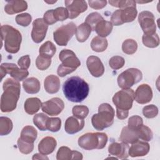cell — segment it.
Masks as SVG:
<instances>
[{"label": "cell", "mask_w": 160, "mask_h": 160, "mask_svg": "<svg viewBox=\"0 0 160 160\" xmlns=\"http://www.w3.org/2000/svg\"><path fill=\"white\" fill-rule=\"evenodd\" d=\"M62 91L68 100L80 102L88 96L89 87L83 79L78 76H72L64 82Z\"/></svg>", "instance_id": "1"}, {"label": "cell", "mask_w": 160, "mask_h": 160, "mask_svg": "<svg viewBox=\"0 0 160 160\" xmlns=\"http://www.w3.org/2000/svg\"><path fill=\"white\" fill-rule=\"evenodd\" d=\"M2 88L4 92L1 98V110L4 112H11L16 108L19 98L20 84L14 79L8 78L4 82Z\"/></svg>", "instance_id": "2"}, {"label": "cell", "mask_w": 160, "mask_h": 160, "mask_svg": "<svg viewBox=\"0 0 160 160\" xmlns=\"http://www.w3.org/2000/svg\"><path fill=\"white\" fill-rule=\"evenodd\" d=\"M2 44L4 42L5 50L11 54L19 51L22 41L20 32L9 25H2L1 27Z\"/></svg>", "instance_id": "3"}, {"label": "cell", "mask_w": 160, "mask_h": 160, "mask_svg": "<svg viewBox=\"0 0 160 160\" xmlns=\"http://www.w3.org/2000/svg\"><path fill=\"white\" fill-rule=\"evenodd\" d=\"M114 110L110 104H101L98 108V113L94 114L91 118L92 126L98 131L111 126L114 122Z\"/></svg>", "instance_id": "4"}, {"label": "cell", "mask_w": 160, "mask_h": 160, "mask_svg": "<svg viewBox=\"0 0 160 160\" xmlns=\"http://www.w3.org/2000/svg\"><path fill=\"white\" fill-rule=\"evenodd\" d=\"M59 58L62 62L57 70V73L60 77L74 72L81 65V62L75 53L70 49L62 50L59 54Z\"/></svg>", "instance_id": "5"}, {"label": "cell", "mask_w": 160, "mask_h": 160, "mask_svg": "<svg viewBox=\"0 0 160 160\" xmlns=\"http://www.w3.org/2000/svg\"><path fill=\"white\" fill-rule=\"evenodd\" d=\"M108 136L104 132H88L78 139L79 146L85 150L104 148L108 142Z\"/></svg>", "instance_id": "6"}, {"label": "cell", "mask_w": 160, "mask_h": 160, "mask_svg": "<svg viewBox=\"0 0 160 160\" xmlns=\"http://www.w3.org/2000/svg\"><path fill=\"white\" fill-rule=\"evenodd\" d=\"M138 11L136 3L123 9L115 11L111 18V22L114 26H120L125 22L133 21L136 18Z\"/></svg>", "instance_id": "7"}, {"label": "cell", "mask_w": 160, "mask_h": 160, "mask_svg": "<svg viewBox=\"0 0 160 160\" xmlns=\"http://www.w3.org/2000/svg\"><path fill=\"white\" fill-rule=\"evenodd\" d=\"M142 74L136 68H129L121 73L118 77V84L122 89H129L141 81Z\"/></svg>", "instance_id": "8"}, {"label": "cell", "mask_w": 160, "mask_h": 160, "mask_svg": "<svg viewBox=\"0 0 160 160\" xmlns=\"http://www.w3.org/2000/svg\"><path fill=\"white\" fill-rule=\"evenodd\" d=\"M134 99V92L132 89H122L117 92L112 97V102L116 109L129 111L132 106Z\"/></svg>", "instance_id": "9"}, {"label": "cell", "mask_w": 160, "mask_h": 160, "mask_svg": "<svg viewBox=\"0 0 160 160\" xmlns=\"http://www.w3.org/2000/svg\"><path fill=\"white\" fill-rule=\"evenodd\" d=\"M76 24L71 22L66 25H63L57 29L53 33V37L57 44L61 46H65L76 33Z\"/></svg>", "instance_id": "10"}, {"label": "cell", "mask_w": 160, "mask_h": 160, "mask_svg": "<svg viewBox=\"0 0 160 160\" xmlns=\"http://www.w3.org/2000/svg\"><path fill=\"white\" fill-rule=\"evenodd\" d=\"M0 69L1 80L7 74H10L13 79L18 81L24 80L29 75V72L27 69H20L14 63H2L1 65Z\"/></svg>", "instance_id": "11"}, {"label": "cell", "mask_w": 160, "mask_h": 160, "mask_svg": "<svg viewBox=\"0 0 160 160\" xmlns=\"http://www.w3.org/2000/svg\"><path fill=\"white\" fill-rule=\"evenodd\" d=\"M138 22L144 32V34L156 33V26L155 18L152 12L148 11H144L139 13Z\"/></svg>", "instance_id": "12"}, {"label": "cell", "mask_w": 160, "mask_h": 160, "mask_svg": "<svg viewBox=\"0 0 160 160\" xmlns=\"http://www.w3.org/2000/svg\"><path fill=\"white\" fill-rule=\"evenodd\" d=\"M48 25L44 22L42 18H38L32 22V29L31 38L36 43H39L46 37Z\"/></svg>", "instance_id": "13"}, {"label": "cell", "mask_w": 160, "mask_h": 160, "mask_svg": "<svg viewBox=\"0 0 160 160\" xmlns=\"http://www.w3.org/2000/svg\"><path fill=\"white\" fill-rule=\"evenodd\" d=\"M64 108L63 101L59 98H53L42 103L41 109L43 112L50 116H56L60 114Z\"/></svg>", "instance_id": "14"}, {"label": "cell", "mask_w": 160, "mask_h": 160, "mask_svg": "<svg viewBox=\"0 0 160 160\" xmlns=\"http://www.w3.org/2000/svg\"><path fill=\"white\" fill-rule=\"evenodd\" d=\"M66 9L69 13V18L74 19L81 13L84 12L88 9V5L85 1L82 0H66L64 1Z\"/></svg>", "instance_id": "15"}, {"label": "cell", "mask_w": 160, "mask_h": 160, "mask_svg": "<svg viewBox=\"0 0 160 160\" xmlns=\"http://www.w3.org/2000/svg\"><path fill=\"white\" fill-rule=\"evenodd\" d=\"M152 98V89L147 84H142L138 86L134 92V99L139 104H146L150 102Z\"/></svg>", "instance_id": "16"}, {"label": "cell", "mask_w": 160, "mask_h": 160, "mask_svg": "<svg viewBox=\"0 0 160 160\" xmlns=\"http://www.w3.org/2000/svg\"><path fill=\"white\" fill-rule=\"evenodd\" d=\"M88 69L91 75L96 78L101 77L104 72V67L101 59L95 56H90L86 61Z\"/></svg>", "instance_id": "17"}, {"label": "cell", "mask_w": 160, "mask_h": 160, "mask_svg": "<svg viewBox=\"0 0 160 160\" xmlns=\"http://www.w3.org/2000/svg\"><path fill=\"white\" fill-rule=\"evenodd\" d=\"M128 144L121 142H112L108 148V151L112 156H117L119 159H126L129 156Z\"/></svg>", "instance_id": "18"}, {"label": "cell", "mask_w": 160, "mask_h": 160, "mask_svg": "<svg viewBox=\"0 0 160 160\" xmlns=\"http://www.w3.org/2000/svg\"><path fill=\"white\" fill-rule=\"evenodd\" d=\"M149 144L142 141H138L137 142L132 144L131 146L129 148V156L131 157H139L146 156L149 151Z\"/></svg>", "instance_id": "19"}, {"label": "cell", "mask_w": 160, "mask_h": 160, "mask_svg": "<svg viewBox=\"0 0 160 160\" xmlns=\"http://www.w3.org/2000/svg\"><path fill=\"white\" fill-rule=\"evenodd\" d=\"M84 126V121L75 116L69 117L64 124L65 131L67 133L72 134H75L83 129Z\"/></svg>", "instance_id": "20"}, {"label": "cell", "mask_w": 160, "mask_h": 160, "mask_svg": "<svg viewBox=\"0 0 160 160\" xmlns=\"http://www.w3.org/2000/svg\"><path fill=\"white\" fill-rule=\"evenodd\" d=\"M56 140L51 136H47L41 139L38 144L39 153L48 155L52 153L56 147Z\"/></svg>", "instance_id": "21"}, {"label": "cell", "mask_w": 160, "mask_h": 160, "mask_svg": "<svg viewBox=\"0 0 160 160\" xmlns=\"http://www.w3.org/2000/svg\"><path fill=\"white\" fill-rule=\"evenodd\" d=\"M28 4L25 1H10L4 7L5 12L8 14H14L26 10Z\"/></svg>", "instance_id": "22"}, {"label": "cell", "mask_w": 160, "mask_h": 160, "mask_svg": "<svg viewBox=\"0 0 160 160\" xmlns=\"http://www.w3.org/2000/svg\"><path fill=\"white\" fill-rule=\"evenodd\" d=\"M44 86L46 91L49 94H54L59 91L60 88V80L55 75L47 76L44 82Z\"/></svg>", "instance_id": "23"}, {"label": "cell", "mask_w": 160, "mask_h": 160, "mask_svg": "<svg viewBox=\"0 0 160 160\" xmlns=\"http://www.w3.org/2000/svg\"><path fill=\"white\" fill-rule=\"evenodd\" d=\"M119 139L121 142L126 144H133L139 141V138L136 130L131 129L128 126H125L121 131Z\"/></svg>", "instance_id": "24"}, {"label": "cell", "mask_w": 160, "mask_h": 160, "mask_svg": "<svg viewBox=\"0 0 160 160\" xmlns=\"http://www.w3.org/2000/svg\"><path fill=\"white\" fill-rule=\"evenodd\" d=\"M22 87L27 93L36 94L39 91L41 85L39 81L37 78L32 77L23 81Z\"/></svg>", "instance_id": "25"}, {"label": "cell", "mask_w": 160, "mask_h": 160, "mask_svg": "<svg viewBox=\"0 0 160 160\" xmlns=\"http://www.w3.org/2000/svg\"><path fill=\"white\" fill-rule=\"evenodd\" d=\"M41 100L38 98H30L26 100L24 102V110L29 114L36 113L41 107Z\"/></svg>", "instance_id": "26"}, {"label": "cell", "mask_w": 160, "mask_h": 160, "mask_svg": "<svg viewBox=\"0 0 160 160\" xmlns=\"http://www.w3.org/2000/svg\"><path fill=\"white\" fill-rule=\"evenodd\" d=\"M112 28L113 25L111 22L103 19L97 24L95 31L99 36L105 38L110 34L112 30Z\"/></svg>", "instance_id": "27"}, {"label": "cell", "mask_w": 160, "mask_h": 160, "mask_svg": "<svg viewBox=\"0 0 160 160\" xmlns=\"http://www.w3.org/2000/svg\"><path fill=\"white\" fill-rule=\"evenodd\" d=\"M37 130L33 126H26L22 129L20 138L27 142L34 143L37 138Z\"/></svg>", "instance_id": "28"}, {"label": "cell", "mask_w": 160, "mask_h": 160, "mask_svg": "<svg viewBox=\"0 0 160 160\" xmlns=\"http://www.w3.org/2000/svg\"><path fill=\"white\" fill-rule=\"evenodd\" d=\"M91 31L92 29L88 24L85 22L82 23L77 28L76 31V36L77 40L80 42L86 41L89 38Z\"/></svg>", "instance_id": "29"}, {"label": "cell", "mask_w": 160, "mask_h": 160, "mask_svg": "<svg viewBox=\"0 0 160 160\" xmlns=\"http://www.w3.org/2000/svg\"><path fill=\"white\" fill-rule=\"evenodd\" d=\"M108 46V42L105 38L100 36L94 37L91 42V48L95 52H103Z\"/></svg>", "instance_id": "30"}, {"label": "cell", "mask_w": 160, "mask_h": 160, "mask_svg": "<svg viewBox=\"0 0 160 160\" xmlns=\"http://www.w3.org/2000/svg\"><path fill=\"white\" fill-rule=\"evenodd\" d=\"M56 51V46L51 41H46L39 48V55L48 58H51L54 55Z\"/></svg>", "instance_id": "31"}, {"label": "cell", "mask_w": 160, "mask_h": 160, "mask_svg": "<svg viewBox=\"0 0 160 160\" xmlns=\"http://www.w3.org/2000/svg\"><path fill=\"white\" fill-rule=\"evenodd\" d=\"M142 43L146 47L150 48H154L159 44V38L158 34H144L142 37Z\"/></svg>", "instance_id": "32"}, {"label": "cell", "mask_w": 160, "mask_h": 160, "mask_svg": "<svg viewBox=\"0 0 160 160\" xmlns=\"http://www.w3.org/2000/svg\"><path fill=\"white\" fill-rule=\"evenodd\" d=\"M12 122L8 117L0 118V134L5 136L9 134L12 129Z\"/></svg>", "instance_id": "33"}, {"label": "cell", "mask_w": 160, "mask_h": 160, "mask_svg": "<svg viewBox=\"0 0 160 160\" xmlns=\"http://www.w3.org/2000/svg\"><path fill=\"white\" fill-rule=\"evenodd\" d=\"M49 118L43 113L36 114L33 118V122L41 131L47 130V122Z\"/></svg>", "instance_id": "34"}, {"label": "cell", "mask_w": 160, "mask_h": 160, "mask_svg": "<svg viewBox=\"0 0 160 160\" xmlns=\"http://www.w3.org/2000/svg\"><path fill=\"white\" fill-rule=\"evenodd\" d=\"M103 19L104 18L101 16L99 13L97 12H94L89 14L86 17L84 22L91 27L92 31H95V28L97 24Z\"/></svg>", "instance_id": "35"}, {"label": "cell", "mask_w": 160, "mask_h": 160, "mask_svg": "<svg viewBox=\"0 0 160 160\" xmlns=\"http://www.w3.org/2000/svg\"><path fill=\"white\" fill-rule=\"evenodd\" d=\"M138 137L140 139L144 141H150L153 137V134L151 129L144 125H141L136 129Z\"/></svg>", "instance_id": "36"}, {"label": "cell", "mask_w": 160, "mask_h": 160, "mask_svg": "<svg viewBox=\"0 0 160 160\" xmlns=\"http://www.w3.org/2000/svg\"><path fill=\"white\" fill-rule=\"evenodd\" d=\"M138 49V44L136 41L132 39L125 40L122 44V51L127 54H132L135 53Z\"/></svg>", "instance_id": "37"}, {"label": "cell", "mask_w": 160, "mask_h": 160, "mask_svg": "<svg viewBox=\"0 0 160 160\" xmlns=\"http://www.w3.org/2000/svg\"><path fill=\"white\" fill-rule=\"evenodd\" d=\"M72 114L77 118L84 119L89 114V109L86 106L78 105L72 108Z\"/></svg>", "instance_id": "38"}, {"label": "cell", "mask_w": 160, "mask_h": 160, "mask_svg": "<svg viewBox=\"0 0 160 160\" xmlns=\"http://www.w3.org/2000/svg\"><path fill=\"white\" fill-rule=\"evenodd\" d=\"M18 147L21 153L28 154L32 151L34 149V143L27 142L19 138L18 140Z\"/></svg>", "instance_id": "39"}, {"label": "cell", "mask_w": 160, "mask_h": 160, "mask_svg": "<svg viewBox=\"0 0 160 160\" xmlns=\"http://www.w3.org/2000/svg\"><path fill=\"white\" fill-rule=\"evenodd\" d=\"M72 151L68 147L62 146L59 148L56 154V159L58 160H70L72 159Z\"/></svg>", "instance_id": "40"}, {"label": "cell", "mask_w": 160, "mask_h": 160, "mask_svg": "<svg viewBox=\"0 0 160 160\" xmlns=\"http://www.w3.org/2000/svg\"><path fill=\"white\" fill-rule=\"evenodd\" d=\"M61 120L59 118H49L47 122V129L52 132H57L60 130Z\"/></svg>", "instance_id": "41"}, {"label": "cell", "mask_w": 160, "mask_h": 160, "mask_svg": "<svg viewBox=\"0 0 160 160\" xmlns=\"http://www.w3.org/2000/svg\"><path fill=\"white\" fill-rule=\"evenodd\" d=\"M51 64V59L43 57L41 55H39L36 61V67L41 70L44 71L47 69Z\"/></svg>", "instance_id": "42"}, {"label": "cell", "mask_w": 160, "mask_h": 160, "mask_svg": "<svg viewBox=\"0 0 160 160\" xmlns=\"http://www.w3.org/2000/svg\"><path fill=\"white\" fill-rule=\"evenodd\" d=\"M142 114L146 118H154L158 114V109L154 104L146 106L142 109Z\"/></svg>", "instance_id": "43"}, {"label": "cell", "mask_w": 160, "mask_h": 160, "mask_svg": "<svg viewBox=\"0 0 160 160\" xmlns=\"http://www.w3.org/2000/svg\"><path fill=\"white\" fill-rule=\"evenodd\" d=\"M125 63V60L124 59L119 56H115L112 57L109 61V66L112 69H119L122 68Z\"/></svg>", "instance_id": "44"}, {"label": "cell", "mask_w": 160, "mask_h": 160, "mask_svg": "<svg viewBox=\"0 0 160 160\" xmlns=\"http://www.w3.org/2000/svg\"><path fill=\"white\" fill-rule=\"evenodd\" d=\"M54 16L56 21H62L69 18V13L66 8L59 7L54 9Z\"/></svg>", "instance_id": "45"}, {"label": "cell", "mask_w": 160, "mask_h": 160, "mask_svg": "<svg viewBox=\"0 0 160 160\" xmlns=\"http://www.w3.org/2000/svg\"><path fill=\"white\" fill-rule=\"evenodd\" d=\"M142 124H143L142 119L140 116L135 115L129 118L128 120V127L131 129L136 130Z\"/></svg>", "instance_id": "46"}, {"label": "cell", "mask_w": 160, "mask_h": 160, "mask_svg": "<svg viewBox=\"0 0 160 160\" xmlns=\"http://www.w3.org/2000/svg\"><path fill=\"white\" fill-rule=\"evenodd\" d=\"M31 16L28 13H22L16 16V22L22 26H28L31 22Z\"/></svg>", "instance_id": "47"}, {"label": "cell", "mask_w": 160, "mask_h": 160, "mask_svg": "<svg viewBox=\"0 0 160 160\" xmlns=\"http://www.w3.org/2000/svg\"><path fill=\"white\" fill-rule=\"evenodd\" d=\"M109 4L116 8H119L120 9H123L128 6L132 5L133 4H135L136 2L135 1H109Z\"/></svg>", "instance_id": "48"}, {"label": "cell", "mask_w": 160, "mask_h": 160, "mask_svg": "<svg viewBox=\"0 0 160 160\" xmlns=\"http://www.w3.org/2000/svg\"><path fill=\"white\" fill-rule=\"evenodd\" d=\"M43 19L48 25H52L56 22V20L54 16V9H50L47 11L44 14Z\"/></svg>", "instance_id": "49"}, {"label": "cell", "mask_w": 160, "mask_h": 160, "mask_svg": "<svg viewBox=\"0 0 160 160\" xmlns=\"http://www.w3.org/2000/svg\"><path fill=\"white\" fill-rule=\"evenodd\" d=\"M19 66L23 69H28L31 64V59L29 55H25L20 58L18 61Z\"/></svg>", "instance_id": "50"}, {"label": "cell", "mask_w": 160, "mask_h": 160, "mask_svg": "<svg viewBox=\"0 0 160 160\" xmlns=\"http://www.w3.org/2000/svg\"><path fill=\"white\" fill-rule=\"evenodd\" d=\"M89 6L94 9H100L106 6V1H89Z\"/></svg>", "instance_id": "51"}, {"label": "cell", "mask_w": 160, "mask_h": 160, "mask_svg": "<svg viewBox=\"0 0 160 160\" xmlns=\"http://www.w3.org/2000/svg\"><path fill=\"white\" fill-rule=\"evenodd\" d=\"M129 111L116 109V116L119 119H124L128 116Z\"/></svg>", "instance_id": "52"}, {"label": "cell", "mask_w": 160, "mask_h": 160, "mask_svg": "<svg viewBox=\"0 0 160 160\" xmlns=\"http://www.w3.org/2000/svg\"><path fill=\"white\" fill-rule=\"evenodd\" d=\"M82 159V155L81 152L76 151H72V159H80L81 160Z\"/></svg>", "instance_id": "53"}, {"label": "cell", "mask_w": 160, "mask_h": 160, "mask_svg": "<svg viewBox=\"0 0 160 160\" xmlns=\"http://www.w3.org/2000/svg\"><path fill=\"white\" fill-rule=\"evenodd\" d=\"M32 159L33 160H34V159H48V158L42 154H35L32 156Z\"/></svg>", "instance_id": "54"}, {"label": "cell", "mask_w": 160, "mask_h": 160, "mask_svg": "<svg viewBox=\"0 0 160 160\" xmlns=\"http://www.w3.org/2000/svg\"><path fill=\"white\" fill-rule=\"evenodd\" d=\"M56 2V1H45V2L48 3V4H52V3H55Z\"/></svg>", "instance_id": "55"}]
</instances>
